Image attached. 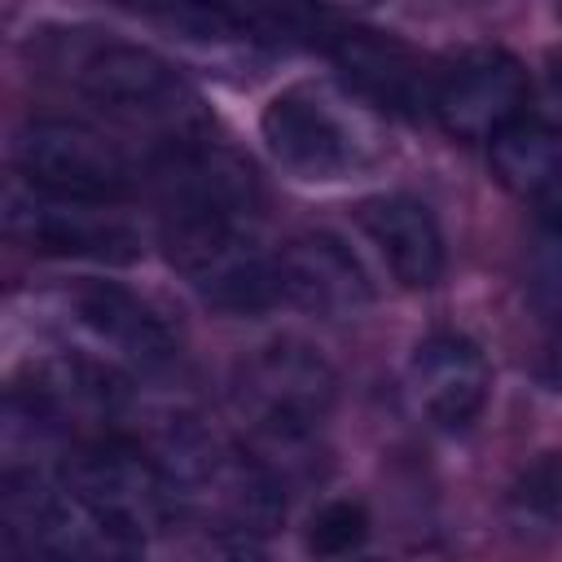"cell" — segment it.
<instances>
[{
  "instance_id": "cell-12",
  "label": "cell",
  "mask_w": 562,
  "mask_h": 562,
  "mask_svg": "<svg viewBox=\"0 0 562 562\" xmlns=\"http://www.w3.org/2000/svg\"><path fill=\"white\" fill-rule=\"evenodd\" d=\"M408 391L430 426L465 430L492 395V364L474 338L439 329L417 342L408 360Z\"/></svg>"
},
{
  "instance_id": "cell-7",
  "label": "cell",
  "mask_w": 562,
  "mask_h": 562,
  "mask_svg": "<svg viewBox=\"0 0 562 562\" xmlns=\"http://www.w3.org/2000/svg\"><path fill=\"white\" fill-rule=\"evenodd\" d=\"M4 233L9 241L48 259H92V263L140 259V233L119 211L44 193L18 176L4 189Z\"/></svg>"
},
{
  "instance_id": "cell-20",
  "label": "cell",
  "mask_w": 562,
  "mask_h": 562,
  "mask_svg": "<svg viewBox=\"0 0 562 562\" xmlns=\"http://www.w3.org/2000/svg\"><path fill=\"white\" fill-rule=\"evenodd\" d=\"M549 79H553V92H558V101H562V53L553 57V70H549Z\"/></svg>"
},
{
  "instance_id": "cell-3",
  "label": "cell",
  "mask_w": 562,
  "mask_h": 562,
  "mask_svg": "<svg viewBox=\"0 0 562 562\" xmlns=\"http://www.w3.org/2000/svg\"><path fill=\"white\" fill-rule=\"evenodd\" d=\"M61 487L79 509L127 553L176 527L189 505L158 452H145L132 439H92L66 457Z\"/></svg>"
},
{
  "instance_id": "cell-2",
  "label": "cell",
  "mask_w": 562,
  "mask_h": 562,
  "mask_svg": "<svg viewBox=\"0 0 562 562\" xmlns=\"http://www.w3.org/2000/svg\"><path fill=\"white\" fill-rule=\"evenodd\" d=\"M259 132L277 167L307 184H334L360 176L378 167L386 154V136L373 105L360 101L351 88L325 79H303L281 88L263 105Z\"/></svg>"
},
{
  "instance_id": "cell-19",
  "label": "cell",
  "mask_w": 562,
  "mask_h": 562,
  "mask_svg": "<svg viewBox=\"0 0 562 562\" xmlns=\"http://www.w3.org/2000/svg\"><path fill=\"white\" fill-rule=\"evenodd\" d=\"M9 562H127V558H53V553H9Z\"/></svg>"
},
{
  "instance_id": "cell-1",
  "label": "cell",
  "mask_w": 562,
  "mask_h": 562,
  "mask_svg": "<svg viewBox=\"0 0 562 562\" xmlns=\"http://www.w3.org/2000/svg\"><path fill=\"white\" fill-rule=\"evenodd\" d=\"M75 83L97 114H105L114 127L140 136L154 149V158H167V154L211 140L206 101L154 48L97 44L75 66Z\"/></svg>"
},
{
  "instance_id": "cell-15",
  "label": "cell",
  "mask_w": 562,
  "mask_h": 562,
  "mask_svg": "<svg viewBox=\"0 0 562 562\" xmlns=\"http://www.w3.org/2000/svg\"><path fill=\"white\" fill-rule=\"evenodd\" d=\"M364 540H369V509H364V501L338 496V501H325L307 518V553L312 558H347Z\"/></svg>"
},
{
  "instance_id": "cell-14",
  "label": "cell",
  "mask_w": 562,
  "mask_h": 562,
  "mask_svg": "<svg viewBox=\"0 0 562 562\" xmlns=\"http://www.w3.org/2000/svg\"><path fill=\"white\" fill-rule=\"evenodd\" d=\"M487 154L501 184L522 198H540L562 184V136L544 119H531V114L514 119L487 140Z\"/></svg>"
},
{
  "instance_id": "cell-13",
  "label": "cell",
  "mask_w": 562,
  "mask_h": 562,
  "mask_svg": "<svg viewBox=\"0 0 562 562\" xmlns=\"http://www.w3.org/2000/svg\"><path fill=\"white\" fill-rule=\"evenodd\" d=\"M360 228L378 246L386 272L404 290H430L448 268V246L435 211L413 193H378L360 206Z\"/></svg>"
},
{
  "instance_id": "cell-16",
  "label": "cell",
  "mask_w": 562,
  "mask_h": 562,
  "mask_svg": "<svg viewBox=\"0 0 562 562\" xmlns=\"http://www.w3.org/2000/svg\"><path fill=\"white\" fill-rule=\"evenodd\" d=\"M509 501L522 518H562V452H544L540 461H531L518 474Z\"/></svg>"
},
{
  "instance_id": "cell-5",
  "label": "cell",
  "mask_w": 562,
  "mask_h": 562,
  "mask_svg": "<svg viewBox=\"0 0 562 562\" xmlns=\"http://www.w3.org/2000/svg\"><path fill=\"white\" fill-rule=\"evenodd\" d=\"M338 400V378L329 360L299 342L272 338L250 360H241L233 382V408L263 448H303L325 426Z\"/></svg>"
},
{
  "instance_id": "cell-9",
  "label": "cell",
  "mask_w": 562,
  "mask_h": 562,
  "mask_svg": "<svg viewBox=\"0 0 562 562\" xmlns=\"http://www.w3.org/2000/svg\"><path fill=\"white\" fill-rule=\"evenodd\" d=\"M527 70L505 48H465L435 70L430 114L457 140H492L527 114Z\"/></svg>"
},
{
  "instance_id": "cell-10",
  "label": "cell",
  "mask_w": 562,
  "mask_h": 562,
  "mask_svg": "<svg viewBox=\"0 0 562 562\" xmlns=\"http://www.w3.org/2000/svg\"><path fill=\"white\" fill-rule=\"evenodd\" d=\"M281 299L321 321H351L373 303V281L334 233H299L277 250Z\"/></svg>"
},
{
  "instance_id": "cell-11",
  "label": "cell",
  "mask_w": 562,
  "mask_h": 562,
  "mask_svg": "<svg viewBox=\"0 0 562 562\" xmlns=\"http://www.w3.org/2000/svg\"><path fill=\"white\" fill-rule=\"evenodd\" d=\"M329 57L338 61V70L347 75V88L382 110H400V114H417L430 110V83L435 70H426V61L395 35L373 31V26H347L338 22L325 35Z\"/></svg>"
},
{
  "instance_id": "cell-6",
  "label": "cell",
  "mask_w": 562,
  "mask_h": 562,
  "mask_svg": "<svg viewBox=\"0 0 562 562\" xmlns=\"http://www.w3.org/2000/svg\"><path fill=\"white\" fill-rule=\"evenodd\" d=\"M13 162L18 180L97 206H114L136 184L123 145L79 119H31L13 140Z\"/></svg>"
},
{
  "instance_id": "cell-18",
  "label": "cell",
  "mask_w": 562,
  "mask_h": 562,
  "mask_svg": "<svg viewBox=\"0 0 562 562\" xmlns=\"http://www.w3.org/2000/svg\"><path fill=\"white\" fill-rule=\"evenodd\" d=\"M531 285L553 312H562V211L540 228L531 246Z\"/></svg>"
},
{
  "instance_id": "cell-8",
  "label": "cell",
  "mask_w": 562,
  "mask_h": 562,
  "mask_svg": "<svg viewBox=\"0 0 562 562\" xmlns=\"http://www.w3.org/2000/svg\"><path fill=\"white\" fill-rule=\"evenodd\" d=\"M57 307L66 325L88 338V356L123 373H158L176 356V334L162 312L114 281H75L57 294Z\"/></svg>"
},
{
  "instance_id": "cell-21",
  "label": "cell",
  "mask_w": 562,
  "mask_h": 562,
  "mask_svg": "<svg viewBox=\"0 0 562 562\" xmlns=\"http://www.w3.org/2000/svg\"><path fill=\"white\" fill-rule=\"evenodd\" d=\"M351 562H373V558H351Z\"/></svg>"
},
{
  "instance_id": "cell-17",
  "label": "cell",
  "mask_w": 562,
  "mask_h": 562,
  "mask_svg": "<svg viewBox=\"0 0 562 562\" xmlns=\"http://www.w3.org/2000/svg\"><path fill=\"white\" fill-rule=\"evenodd\" d=\"M189 562H268V549H263V536H255V531L211 522L193 540Z\"/></svg>"
},
{
  "instance_id": "cell-4",
  "label": "cell",
  "mask_w": 562,
  "mask_h": 562,
  "mask_svg": "<svg viewBox=\"0 0 562 562\" xmlns=\"http://www.w3.org/2000/svg\"><path fill=\"white\" fill-rule=\"evenodd\" d=\"M167 263L202 294V303L255 316L281 299L277 255L259 241V215L237 211H162Z\"/></svg>"
}]
</instances>
